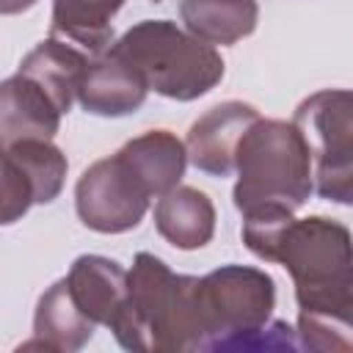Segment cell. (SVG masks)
<instances>
[{"instance_id":"cell-17","label":"cell","mask_w":353,"mask_h":353,"mask_svg":"<svg viewBox=\"0 0 353 353\" xmlns=\"http://www.w3.org/2000/svg\"><path fill=\"white\" fill-rule=\"evenodd\" d=\"M119 154L132 165V171L143 179L149 193L160 199L163 193L174 190L188 168V143L179 141L171 130H149L130 138Z\"/></svg>"},{"instance_id":"cell-13","label":"cell","mask_w":353,"mask_h":353,"mask_svg":"<svg viewBox=\"0 0 353 353\" xmlns=\"http://www.w3.org/2000/svg\"><path fill=\"white\" fill-rule=\"evenodd\" d=\"M292 121L303 132L312 160L353 149V88H325L306 97Z\"/></svg>"},{"instance_id":"cell-4","label":"cell","mask_w":353,"mask_h":353,"mask_svg":"<svg viewBox=\"0 0 353 353\" xmlns=\"http://www.w3.org/2000/svg\"><path fill=\"white\" fill-rule=\"evenodd\" d=\"M234 207L248 212L262 204L298 210L314 190L312 149L295 121L256 119L237 146Z\"/></svg>"},{"instance_id":"cell-16","label":"cell","mask_w":353,"mask_h":353,"mask_svg":"<svg viewBox=\"0 0 353 353\" xmlns=\"http://www.w3.org/2000/svg\"><path fill=\"white\" fill-rule=\"evenodd\" d=\"M88 55L85 50L63 41V39H44L39 41L19 63V74L36 80L52 99L55 105L69 113L72 102L77 99V88L85 77V69H88Z\"/></svg>"},{"instance_id":"cell-8","label":"cell","mask_w":353,"mask_h":353,"mask_svg":"<svg viewBox=\"0 0 353 353\" xmlns=\"http://www.w3.org/2000/svg\"><path fill=\"white\" fill-rule=\"evenodd\" d=\"M298 339L317 353H353V265L342 273L295 290Z\"/></svg>"},{"instance_id":"cell-2","label":"cell","mask_w":353,"mask_h":353,"mask_svg":"<svg viewBox=\"0 0 353 353\" xmlns=\"http://www.w3.org/2000/svg\"><path fill=\"white\" fill-rule=\"evenodd\" d=\"M243 243L265 259L279 262L295 290L320 284L353 265V234L325 215L295 218L281 204H262L243 212Z\"/></svg>"},{"instance_id":"cell-12","label":"cell","mask_w":353,"mask_h":353,"mask_svg":"<svg viewBox=\"0 0 353 353\" xmlns=\"http://www.w3.org/2000/svg\"><path fill=\"white\" fill-rule=\"evenodd\" d=\"M63 110L55 105V99L30 77L11 74L0 85V141L14 143L22 138H44L52 141V135L61 127Z\"/></svg>"},{"instance_id":"cell-3","label":"cell","mask_w":353,"mask_h":353,"mask_svg":"<svg viewBox=\"0 0 353 353\" xmlns=\"http://www.w3.org/2000/svg\"><path fill=\"white\" fill-rule=\"evenodd\" d=\"M127 281V303L110 328L116 342L141 353L193 350L196 276L174 273L160 256L141 251L132 259Z\"/></svg>"},{"instance_id":"cell-7","label":"cell","mask_w":353,"mask_h":353,"mask_svg":"<svg viewBox=\"0 0 353 353\" xmlns=\"http://www.w3.org/2000/svg\"><path fill=\"white\" fill-rule=\"evenodd\" d=\"M66 154L44 138H22L3 146V223L11 226L33 204H50L63 190Z\"/></svg>"},{"instance_id":"cell-11","label":"cell","mask_w":353,"mask_h":353,"mask_svg":"<svg viewBox=\"0 0 353 353\" xmlns=\"http://www.w3.org/2000/svg\"><path fill=\"white\" fill-rule=\"evenodd\" d=\"M127 276L130 270H124L116 259L99 254H83L72 262L66 273V284L74 303L88 320L113 328V323L119 320L127 303V292H130Z\"/></svg>"},{"instance_id":"cell-20","label":"cell","mask_w":353,"mask_h":353,"mask_svg":"<svg viewBox=\"0 0 353 353\" xmlns=\"http://www.w3.org/2000/svg\"><path fill=\"white\" fill-rule=\"evenodd\" d=\"M314 193L325 201L353 207V149L314 157Z\"/></svg>"},{"instance_id":"cell-6","label":"cell","mask_w":353,"mask_h":353,"mask_svg":"<svg viewBox=\"0 0 353 353\" xmlns=\"http://www.w3.org/2000/svg\"><path fill=\"white\" fill-rule=\"evenodd\" d=\"M154 196L132 165L116 152L91 163L74 185V210L83 226L99 234H121L135 229Z\"/></svg>"},{"instance_id":"cell-9","label":"cell","mask_w":353,"mask_h":353,"mask_svg":"<svg viewBox=\"0 0 353 353\" xmlns=\"http://www.w3.org/2000/svg\"><path fill=\"white\" fill-rule=\"evenodd\" d=\"M259 110L240 99H226L199 116L188 130V160L210 176H229L237 165V146Z\"/></svg>"},{"instance_id":"cell-10","label":"cell","mask_w":353,"mask_h":353,"mask_svg":"<svg viewBox=\"0 0 353 353\" xmlns=\"http://www.w3.org/2000/svg\"><path fill=\"white\" fill-rule=\"evenodd\" d=\"M146 94L149 85L143 74L127 58L108 47L88 63L85 77L77 88V102L85 113L119 119L135 113L146 102Z\"/></svg>"},{"instance_id":"cell-21","label":"cell","mask_w":353,"mask_h":353,"mask_svg":"<svg viewBox=\"0 0 353 353\" xmlns=\"http://www.w3.org/2000/svg\"><path fill=\"white\" fill-rule=\"evenodd\" d=\"M33 6H36V0H0V11H3L6 17H11V14H22V11L33 8Z\"/></svg>"},{"instance_id":"cell-15","label":"cell","mask_w":353,"mask_h":353,"mask_svg":"<svg viewBox=\"0 0 353 353\" xmlns=\"http://www.w3.org/2000/svg\"><path fill=\"white\" fill-rule=\"evenodd\" d=\"M94 328L97 323L80 312L63 276L41 292L33 312V339L25 342L19 350L44 347V350L72 353V350H80L94 336Z\"/></svg>"},{"instance_id":"cell-18","label":"cell","mask_w":353,"mask_h":353,"mask_svg":"<svg viewBox=\"0 0 353 353\" xmlns=\"http://www.w3.org/2000/svg\"><path fill=\"white\" fill-rule=\"evenodd\" d=\"M179 17L185 30L212 47H229L256 30V0H182Z\"/></svg>"},{"instance_id":"cell-19","label":"cell","mask_w":353,"mask_h":353,"mask_svg":"<svg viewBox=\"0 0 353 353\" xmlns=\"http://www.w3.org/2000/svg\"><path fill=\"white\" fill-rule=\"evenodd\" d=\"M124 3L127 0H52L50 36L99 55L113 44V17Z\"/></svg>"},{"instance_id":"cell-1","label":"cell","mask_w":353,"mask_h":353,"mask_svg":"<svg viewBox=\"0 0 353 353\" xmlns=\"http://www.w3.org/2000/svg\"><path fill=\"white\" fill-rule=\"evenodd\" d=\"M276 281L251 265H221L193 287V350H301L298 331L270 320Z\"/></svg>"},{"instance_id":"cell-14","label":"cell","mask_w":353,"mask_h":353,"mask_svg":"<svg viewBox=\"0 0 353 353\" xmlns=\"http://www.w3.org/2000/svg\"><path fill=\"white\" fill-rule=\"evenodd\" d=\"M154 226L160 237L179 251L204 248L215 234V204L204 190L176 185L157 199Z\"/></svg>"},{"instance_id":"cell-5","label":"cell","mask_w":353,"mask_h":353,"mask_svg":"<svg viewBox=\"0 0 353 353\" xmlns=\"http://www.w3.org/2000/svg\"><path fill=\"white\" fill-rule=\"evenodd\" d=\"M110 50L143 74L149 91L176 102H193L210 94L226 72L212 44L196 39L171 19H141L124 30Z\"/></svg>"}]
</instances>
